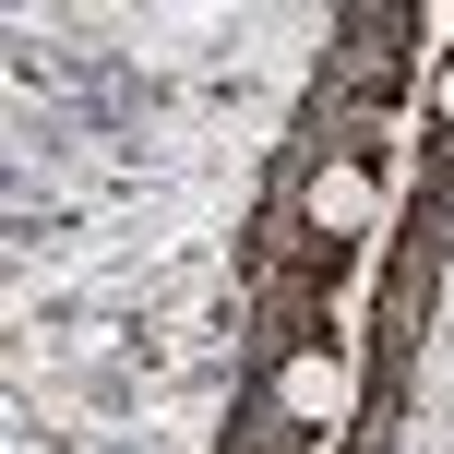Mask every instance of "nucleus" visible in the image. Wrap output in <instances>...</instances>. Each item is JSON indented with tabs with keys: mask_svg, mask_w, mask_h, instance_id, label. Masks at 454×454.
I'll return each instance as SVG.
<instances>
[{
	"mask_svg": "<svg viewBox=\"0 0 454 454\" xmlns=\"http://www.w3.org/2000/svg\"><path fill=\"white\" fill-rule=\"evenodd\" d=\"M275 419H299V431H323V419H347V359H323V347H299V359L275 371Z\"/></svg>",
	"mask_w": 454,
	"mask_h": 454,
	"instance_id": "f03ea898",
	"label": "nucleus"
},
{
	"mask_svg": "<svg viewBox=\"0 0 454 454\" xmlns=\"http://www.w3.org/2000/svg\"><path fill=\"white\" fill-rule=\"evenodd\" d=\"M299 215H311V239H359V227H371V168L359 156H323L311 192H299Z\"/></svg>",
	"mask_w": 454,
	"mask_h": 454,
	"instance_id": "f257e3e1",
	"label": "nucleus"
},
{
	"mask_svg": "<svg viewBox=\"0 0 454 454\" xmlns=\"http://www.w3.org/2000/svg\"><path fill=\"white\" fill-rule=\"evenodd\" d=\"M431 108H442V132H454V72H442V96H431Z\"/></svg>",
	"mask_w": 454,
	"mask_h": 454,
	"instance_id": "7ed1b4c3",
	"label": "nucleus"
}]
</instances>
